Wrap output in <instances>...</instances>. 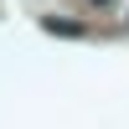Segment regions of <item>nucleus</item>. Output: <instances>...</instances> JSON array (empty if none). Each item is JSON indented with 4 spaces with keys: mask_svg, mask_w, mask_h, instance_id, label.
Listing matches in <instances>:
<instances>
[{
    "mask_svg": "<svg viewBox=\"0 0 129 129\" xmlns=\"http://www.w3.org/2000/svg\"><path fill=\"white\" fill-rule=\"evenodd\" d=\"M109 5H114V0H93V10H109Z\"/></svg>",
    "mask_w": 129,
    "mask_h": 129,
    "instance_id": "f257e3e1",
    "label": "nucleus"
}]
</instances>
